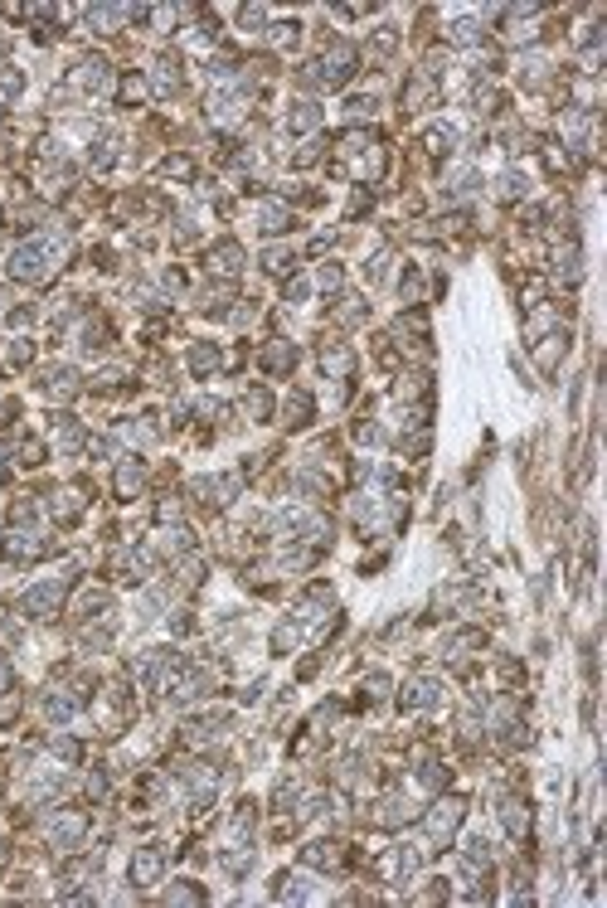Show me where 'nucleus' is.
<instances>
[{
	"instance_id": "obj_1",
	"label": "nucleus",
	"mask_w": 607,
	"mask_h": 908,
	"mask_svg": "<svg viewBox=\"0 0 607 908\" xmlns=\"http://www.w3.org/2000/svg\"><path fill=\"white\" fill-rule=\"evenodd\" d=\"M457 816H462V807H457V802H442V807H437V811H432V816H427V826H432V835H447V830L457 826Z\"/></svg>"
},
{
	"instance_id": "obj_2",
	"label": "nucleus",
	"mask_w": 607,
	"mask_h": 908,
	"mask_svg": "<svg viewBox=\"0 0 607 908\" xmlns=\"http://www.w3.org/2000/svg\"><path fill=\"white\" fill-rule=\"evenodd\" d=\"M131 874H136L141 884H151V879L161 874V855H156V850H141V855H136V865H131Z\"/></svg>"
},
{
	"instance_id": "obj_3",
	"label": "nucleus",
	"mask_w": 607,
	"mask_h": 908,
	"mask_svg": "<svg viewBox=\"0 0 607 908\" xmlns=\"http://www.w3.org/2000/svg\"><path fill=\"white\" fill-rule=\"evenodd\" d=\"M54 603H59V588H34V593H24V607H29L34 617H44Z\"/></svg>"
}]
</instances>
